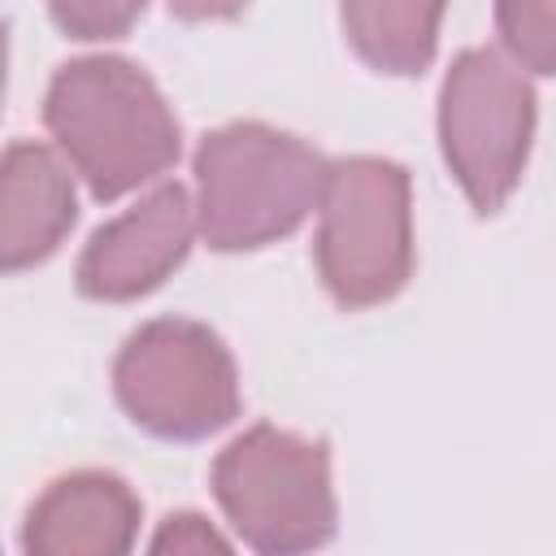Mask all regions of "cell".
Here are the masks:
<instances>
[{
	"mask_svg": "<svg viewBox=\"0 0 556 556\" xmlns=\"http://www.w3.org/2000/svg\"><path fill=\"white\" fill-rule=\"evenodd\" d=\"M43 122L96 200H117L178 161V117L126 56H78L43 96Z\"/></svg>",
	"mask_w": 556,
	"mask_h": 556,
	"instance_id": "1",
	"label": "cell"
},
{
	"mask_svg": "<svg viewBox=\"0 0 556 556\" xmlns=\"http://www.w3.org/2000/svg\"><path fill=\"white\" fill-rule=\"evenodd\" d=\"M330 161L261 122H230L195 148V222L208 248L243 252L291 235L326 191Z\"/></svg>",
	"mask_w": 556,
	"mask_h": 556,
	"instance_id": "2",
	"label": "cell"
},
{
	"mask_svg": "<svg viewBox=\"0 0 556 556\" xmlns=\"http://www.w3.org/2000/svg\"><path fill=\"white\" fill-rule=\"evenodd\" d=\"M213 495L235 534L269 556L313 552L339 521L326 443L265 421L248 426L217 452Z\"/></svg>",
	"mask_w": 556,
	"mask_h": 556,
	"instance_id": "3",
	"label": "cell"
},
{
	"mask_svg": "<svg viewBox=\"0 0 556 556\" xmlns=\"http://www.w3.org/2000/svg\"><path fill=\"white\" fill-rule=\"evenodd\" d=\"M313 256L343 308L391 300L413 274V191L404 165L382 156L334 161L317 204Z\"/></svg>",
	"mask_w": 556,
	"mask_h": 556,
	"instance_id": "4",
	"label": "cell"
},
{
	"mask_svg": "<svg viewBox=\"0 0 556 556\" xmlns=\"http://www.w3.org/2000/svg\"><path fill=\"white\" fill-rule=\"evenodd\" d=\"M117 404L156 439H204L239 417V374L226 343L191 317L143 321L113 361Z\"/></svg>",
	"mask_w": 556,
	"mask_h": 556,
	"instance_id": "5",
	"label": "cell"
},
{
	"mask_svg": "<svg viewBox=\"0 0 556 556\" xmlns=\"http://www.w3.org/2000/svg\"><path fill=\"white\" fill-rule=\"evenodd\" d=\"M534 139V87L495 48H469L439 87V143L478 213H495L521 182Z\"/></svg>",
	"mask_w": 556,
	"mask_h": 556,
	"instance_id": "6",
	"label": "cell"
},
{
	"mask_svg": "<svg viewBox=\"0 0 556 556\" xmlns=\"http://www.w3.org/2000/svg\"><path fill=\"white\" fill-rule=\"evenodd\" d=\"M200 230L182 182H161L135 208L104 222L78 256V291L87 300H139L156 291L187 256Z\"/></svg>",
	"mask_w": 556,
	"mask_h": 556,
	"instance_id": "7",
	"label": "cell"
},
{
	"mask_svg": "<svg viewBox=\"0 0 556 556\" xmlns=\"http://www.w3.org/2000/svg\"><path fill=\"white\" fill-rule=\"evenodd\" d=\"M143 504L117 473L78 469L52 478L30 504L22 547L30 556H117L139 539Z\"/></svg>",
	"mask_w": 556,
	"mask_h": 556,
	"instance_id": "8",
	"label": "cell"
},
{
	"mask_svg": "<svg viewBox=\"0 0 556 556\" xmlns=\"http://www.w3.org/2000/svg\"><path fill=\"white\" fill-rule=\"evenodd\" d=\"M78 217L74 178L56 152L13 139L0 169V265L9 274L39 265L61 248Z\"/></svg>",
	"mask_w": 556,
	"mask_h": 556,
	"instance_id": "9",
	"label": "cell"
},
{
	"mask_svg": "<svg viewBox=\"0 0 556 556\" xmlns=\"http://www.w3.org/2000/svg\"><path fill=\"white\" fill-rule=\"evenodd\" d=\"M447 0H339L343 35L382 74H421L439 48Z\"/></svg>",
	"mask_w": 556,
	"mask_h": 556,
	"instance_id": "10",
	"label": "cell"
},
{
	"mask_svg": "<svg viewBox=\"0 0 556 556\" xmlns=\"http://www.w3.org/2000/svg\"><path fill=\"white\" fill-rule=\"evenodd\" d=\"M495 30L521 70L556 74V0H495Z\"/></svg>",
	"mask_w": 556,
	"mask_h": 556,
	"instance_id": "11",
	"label": "cell"
},
{
	"mask_svg": "<svg viewBox=\"0 0 556 556\" xmlns=\"http://www.w3.org/2000/svg\"><path fill=\"white\" fill-rule=\"evenodd\" d=\"M148 0H48L52 22L74 39H117L126 35Z\"/></svg>",
	"mask_w": 556,
	"mask_h": 556,
	"instance_id": "12",
	"label": "cell"
},
{
	"mask_svg": "<svg viewBox=\"0 0 556 556\" xmlns=\"http://www.w3.org/2000/svg\"><path fill=\"white\" fill-rule=\"evenodd\" d=\"M230 543L200 517V513H174L152 534V552H226Z\"/></svg>",
	"mask_w": 556,
	"mask_h": 556,
	"instance_id": "13",
	"label": "cell"
},
{
	"mask_svg": "<svg viewBox=\"0 0 556 556\" xmlns=\"http://www.w3.org/2000/svg\"><path fill=\"white\" fill-rule=\"evenodd\" d=\"M243 4L248 0H169V13L182 22H217V17L239 13Z\"/></svg>",
	"mask_w": 556,
	"mask_h": 556,
	"instance_id": "14",
	"label": "cell"
}]
</instances>
